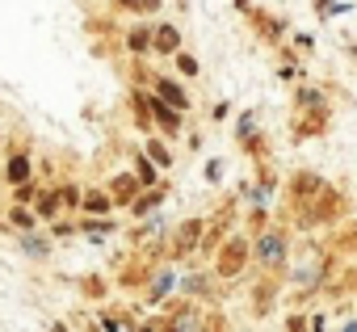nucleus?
Here are the masks:
<instances>
[{"mask_svg":"<svg viewBox=\"0 0 357 332\" xmlns=\"http://www.w3.org/2000/svg\"><path fill=\"white\" fill-rule=\"evenodd\" d=\"M244 261H248V244H244V240H231V244L219 252V273L236 278V273L244 269Z\"/></svg>","mask_w":357,"mask_h":332,"instance_id":"nucleus-1","label":"nucleus"},{"mask_svg":"<svg viewBox=\"0 0 357 332\" xmlns=\"http://www.w3.org/2000/svg\"><path fill=\"white\" fill-rule=\"evenodd\" d=\"M261 257H265V265H278V261H282V236H278V232L261 240Z\"/></svg>","mask_w":357,"mask_h":332,"instance_id":"nucleus-2","label":"nucleus"},{"mask_svg":"<svg viewBox=\"0 0 357 332\" xmlns=\"http://www.w3.org/2000/svg\"><path fill=\"white\" fill-rule=\"evenodd\" d=\"M319 198H324V202L315 206V219H332V215L340 211V194H332V190H324Z\"/></svg>","mask_w":357,"mask_h":332,"instance_id":"nucleus-3","label":"nucleus"},{"mask_svg":"<svg viewBox=\"0 0 357 332\" xmlns=\"http://www.w3.org/2000/svg\"><path fill=\"white\" fill-rule=\"evenodd\" d=\"M198 236H202V223H185V227H181V236H176V252L194 248V244H198Z\"/></svg>","mask_w":357,"mask_h":332,"instance_id":"nucleus-4","label":"nucleus"},{"mask_svg":"<svg viewBox=\"0 0 357 332\" xmlns=\"http://www.w3.org/2000/svg\"><path fill=\"white\" fill-rule=\"evenodd\" d=\"M311 194H319V181L311 173H298L294 177V198H311Z\"/></svg>","mask_w":357,"mask_h":332,"instance_id":"nucleus-5","label":"nucleus"},{"mask_svg":"<svg viewBox=\"0 0 357 332\" xmlns=\"http://www.w3.org/2000/svg\"><path fill=\"white\" fill-rule=\"evenodd\" d=\"M176 43H181V34H176L172 26H164V30H155V47H160V51H176Z\"/></svg>","mask_w":357,"mask_h":332,"instance_id":"nucleus-6","label":"nucleus"},{"mask_svg":"<svg viewBox=\"0 0 357 332\" xmlns=\"http://www.w3.org/2000/svg\"><path fill=\"white\" fill-rule=\"evenodd\" d=\"M135 190H139V181H135V177H114V198H118V202H126Z\"/></svg>","mask_w":357,"mask_h":332,"instance_id":"nucleus-7","label":"nucleus"},{"mask_svg":"<svg viewBox=\"0 0 357 332\" xmlns=\"http://www.w3.org/2000/svg\"><path fill=\"white\" fill-rule=\"evenodd\" d=\"M9 177H13V181H26V177H30V160H26V156H17V160L9 164Z\"/></svg>","mask_w":357,"mask_h":332,"instance_id":"nucleus-8","label":"nucleus"},{"mask_svg":"<svg viewBox=\"0 0 357 332\" xmlns=\"http://www.w3.org/2000/svg\"><path fill=\"white\" fill-rule=\"evenodd\" d=\"M160 93H164V97H168L172 105H185V93L176 89V84H168V80H160Z\"/></svg>","mask_w":357,"mask_h":332,"instance_id":"nucleus-9","label":"nucleus"},{"mask_svg":"<svg viewBox=\"0 0 357 332\" xmlns=\"http://www.w3.org/2000/svg\"><path fill=\"white\" fill-rule=\"evenodd\" d=\"M155 118H160V122H164L168 130H176V126H181V118H176V114H172L168 105H155Z\"/></svg>","mask_w":357,"mask_h":332,"instance_id":"nucleus-10","label":"nucleus"},{"mask_svg":"<svg viewBox=\"0 0 357 332\" xmlns=\"http://www.w3.org/2000/svg\"><path fill=\"white\" fill-rule=\"evenodd\" d=\"M319 126H324V114H311V118H303V122H298V135H315Z\"/></svg>","mask_w":357,"mask_h":332,"instance_id":"nucleus-11","label":"nucleus"},{"mask_svg":"<svg viewBox=\"0 0 357 332\" xmlns=\"http://www.w3.org/2000/svg\"><path fill=\"white\" fill-rule=\"evenodd\" d=\"M109 202H114V198H105V194H84V206H89L93 215H97V211H105Z\"/></svg>","mask_w":357,"mask_h":332,"instance_id":"nucleus-12","label":"nucleus"},{"mask_svg":"<svg viewBox=\"0 0 357 332\" xmlns=\"http://www.w3.org/2000/svg\"><path fill=\"white\" fill-rule=\"evenodd\" d=\"M147 43H151V34H147V30H135V34H130V51H143Z\"/></svg>","mask_w":357,"mask_h":332,"instance_id":"nucleus-13","label":"nucleus"},{"mask_svg":"<svg viewBox=\"0 0 357 332\" xmlns=\"http://www.w3.org/2000/svg\"><path fill=\"white\" fill-rule=\"evenodd\" d=\"M55 198H59V202H63V206H76V202H80V194H76V190H72V186H68V190H59V194H55Z\"/></svg>","mask_w":357,"mask_h":332,"instance_id":"nucleus-14","label":"nucleus"},{"mask_svg":"<svg viewBox=\"0 0 357 332\" xmlns=\"http://www.w3.org/2000/svg\"><path fill=\"white\" fill-rule=\"evenodd\" d=\"M147 151H151V160H160V164H168V147H164V143H151Z\"/></svg>","mask_w":357,"mask_h":332,"instance_id":"nucleus-15","label":"nucleus"},{"mask_svg":"<svg viewBox=\"0 0 357 332\" xmlns=\"http://www.w3.org/2000/svg\"><path fill=\"white\" fill-rule=\"evenodd\" d=\"M55 206H59V198H55V194H47V198L38 202V211H43V215H55Z\"/></svg>","mask_w":357,"mask_h":332,"instance_id":"nucleus-16","label":"nucleus"},{"mask_svg":"<svg viewBox=\"0 0 357 332\" xmlns=\"http://www.w3.org/2000/svg\"><path fill=\"white\" fill-rule=\"evenodd\" d=\"M176 63H181V72H190V76H194V72H198V63H194V59H190V55H181V59H176Z\"/></svg>","mask_w":357,"mask_h":332,"instance_id":"nucleus-17","label":"nucleus"},{"mask_svg":"<svg viewBox=\"0 0 357 332\" xmlns=\"http://www.w3.org/2000/svg\"><path fill=\"white\" fill-rule=\"evenodd\" d=\"M122 5H130V9H139V0H122Z\"/></svg>","mask_w":357,"mask_h":332,"instance_id":"nucleus-18","label":"nucleus"}]
</instances>
